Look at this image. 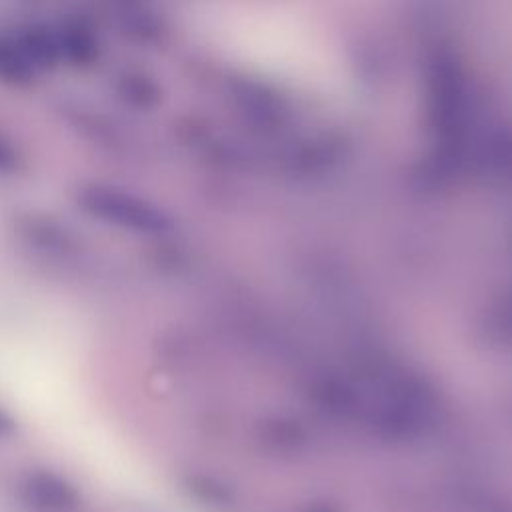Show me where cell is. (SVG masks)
<instances>
[{"instance_id": "obj_8", "label": "cell", "mask_w": 512, "mask_h": 512, "mask_svg": "<svg viewBox=\"0 0 512 512\" xmlns=\"http://www.w3.org/2000/svg\"><path fill=\"white\" fill-rule=\"evenodd\" d=\"M14 168H16V154H14L12 148L0 138V174L12 172Z\"/></svg>"}, {"instance_id": "obj_9", "label": "cell", "mask_w": 512, "mask_h": 512, "mask_svg": "<svg viewBox=\"0 0 512 512\" xmlns=\"http://www.w3.org/2000/svg\"><path fill=\"white\" fill-rule=\"evenodd\" d=\"M14 426H16L14 420L4 410H0V438L8 436L14 430Z\"/></svg>"}, {"instance_id": "obj_3", "label": "cell", "mask_w": 512, "mask_h": 512, "mask_svg": "<svg viewBox=\"0 0 512 512\" xmlns=\"http://www.w3.org/2000/svg\"><path fill=\"white\" fill-rule=\"evenodd\" d=\"M22 496L40 512H74L80 506L74 486L52 472H32L26 476Z\"/></svg>"}, {"instance_id": "obj_2", "label": "cell", "mask_w": 512, "mask_h": 512, "mask_svg": "<svg viewBox=\"0 0 512 512\" xmlns=\"http://www.w3.org/2000/svg\"><path fill=\"white\" fill-rule=\"evenodd\" d=\"M76 200L92 218L130 232L160 234L170 226L168 216L158 206L116 186H84L78 190Z\"/></svg>"}, {"instance_id": "obj_1", "label": "cell", "mask_w": 512, "mask_h": 512, "mask_svg": "<svg viewBox=\"0 0 512 512\" xmlns=\"http://www.w3.org/2000/svg\"><path fill=\"white\" fill-rule=\"evenodd\" d=\"M234 42L258 72L314 92H340L346 72L330 42L308 20L268 2L238 10Z\"/></svg>"}, {"instance_id": "obj_4", "label": "cell", "mask_w": 512, "mask_h": 512, "mask_svg": "<svg viewBox=\"0 0 512 512\" xmlns=\"http://www.w3.org/2000/svg\"><path fill=\"white\" fill-rule=\"evenodd\" d=\"M16 42H18L22 54L26 56V60L32 64V68L36 72L54 68L60 62V58H62L58 32H52L44 24L26 26L16 36Z\"/></svg>"}, {"instance_id": "obj_5", "label": "cell", "mask_w": 512, "mask_h": 512, "mask_svg": "<svg viewBox=\"0 0 512 512\" xmlns=\"http://www.w3.org/2000/svg\"><path fill=\"white\" fill-rule=\"evenodd\" d=\"M58 40H60L62 58L70 60L76 66H86L90 62H94V58L98 54V42L90 30V26L82 20H68L60 28Z\"/></svg>"}, {"instance_id": "obj_6", "label": "cell", "mask_w": 512, "mask_h": 512, "mask_svg": "<svg viewBox=\"0 0 512 512\" xmlns=\"http://www.w3.org/2000/svg\"><path fill=\"white\" fill-rule=\"evenodd\" d=\"M36 76V70L22 54L16 38L0 36V82L24 86L30 84Z\"/></svg>"}, {"instance_id": "obj_7", "label": "cell", "mask_w": 512, "mask_h": 512, "mask_svg": "<svg viewBox=\"0 0 512 512\" xmlns=\"http://www.w3.org/2000/svg\"><path fill=\"white\" fill-rule=\"evenodd\" d=\"M118 90L122 98L132 106H150L158 100V90L154 82L142 74H126L120 80Z\"/></svg>"}]
</instances>
